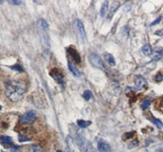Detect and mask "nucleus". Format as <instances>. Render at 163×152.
<instances>
[{"label": "nucleus", "mask_w": 163, "mask_h": 152, "mask_svg": "<svg viewBox=\"0 0 163 152\" xmlns=\"http://www.w3.org/2000/svg\"><path fill=\"white\" fill-rule=\"evenodd\" d=\"M27 86L24 80H11L5 85V94L11 101L18 102L23 98Z\"/></svg>", "instance_id": "obj_1"}, {"label": "nucleus", "mask_w": 163, "mask_h": 152, "mask_svg": "<svg viewBox=\"0 0 163 152\" xmlns=\"http://www.w3.org/2000/svg\"><path fill=\"white\" fill-rule=\"evenodd\" d=\"M29 152H45L43 148L38 144H34L29 147Z\"/></svg>", "instance_id": "obj_11"}, {"label": "nucleus", "mask_w": 163, "mask_h": 152, "mask_svg": "<svg viewBox=\"0 0 163 152\" xmlns=\"http://www.w3.org/2000/svg\"><path fill=\"white\" fill-rule=\"evenodd\" d=\"M67 52L69 56L72 57V59L75 61L76 63L80 64L81 62V58H80L79 53L75 49H73V47H69L67 49Z\"/></svg>", "instance_id": "obj_7"}, {"label": "nucleus", "mask_w": 163, "mask_h": 152, "mask_svg": "<svg viewBox=\"0 0 163 152\" xmlns=\"http://www.w3.org/2000/svg\"><path fill=\"white\" fill-rule=\"evenodd\" d=\"M161 19H162V17H161V16H160V17L158 18V19H156V20H155V22H153L152 23H151V26H153V25H157L158 23H159V22H161Z\"/></svg>", "instance_id": "obj_22"}, {"label": "nucleus", "mask_w": 163, "mask_h": 152, "mask_svg": "<svg viewBox=\"0 0 163 152\" xmlns=\"http://www.w3.org/2000/svg\"><path fill=\"white\" fill-rule=\"evenodd\" d=\"M151 120H152V122L155 123L156 126H157L158 128H162L163 127V123L161 122V121L159 120H158V119H156L155 117H154V116H152L151 117Z\"/></svg>", "instance_id": "obj_16"}, {"label": "nucleus", "mask_w": 163, "mask_h": 152, "mask_svg": "<svg viewBox=\"0 0 163 152\" xmlns=\"http://www.w3.org/2000/svg\"><path fill=\"white\" fill-rule=\"evenodd\" d=\"M155 52H156V53H158V54H161L163 56V48H161V47L155 48Z\"/></svg>", "instance_id": "obj_23"}, {"label": "nucleus", "mask_w": 163, "mask_h": 152, "mask_svg": "<svg viewBox=\"0 0 163 152\" xmlns=\"http://www.w3.org/2000/svg\"><path fill=\"white\" fill-rule=\"evenodd\" d=\"M49 75L56 80V82L60 84V85H63L65 84V77H64V75H63L62 73H61L58 69H56V68L53 69L50 72H49Z\"/></svg>", "instance_id": "obj_5"}, {"label": "nucleus", "mask_w": 163, "mask_h": 152, "mask_svg": "<svg viewBox=\"0 0 163 152\" xmlns=\"http://www.w3.org/2000/svg\"><path fill=\"white\" fill-rule=\"evenodd\" d=\"M134 85L138 90L145 89L147 87V81L142 76H137L134 78Z\"/></svg>", "instance_id": "obj_6"}, {"label": "nucleus", "mask_w": 163, "mask_h": 152, "mask_svg": "<svg viewBox=\"0 0 163 152\" xmlns=\"http://www.w3.org/2000/svg\"><path fill=\"white\" fill-rule=\"evenodd\" d=\"M68 66H69V69L70 70V72H71L74 76H76V77H79V76H80L79 70H78L75 66H73L71 62H69V63H68Z\"/></svg>", "instance_id": "obj_9"}, {"label": "nucleus", "mask_w": 163, "mask_h": 152, "mask_svg": "<svg viewBox=\"0 0 163 152\" xmlns=\"http://www.w3.org/2000/svg\"><path fill=\"white\" fill-rule=\"evenodd\" d=\"M99 152H111V147L107 141L101 139L98 143Z\"/></svg>", "instance_id": "obj_8"}, {"label": "nucleus", "mask_w": 163, "mask_h": 152, "mask_svg": "<svg viewBox=\"0 0 163 152\" xmlns=\"http://www.w3.org/2000/svg\"><path fill=\"white\" fill-rule=\"evenodd\" d=\"M56 152H62V151H61V150H57Z\"/></svg>", "instance_id": "obj_29"}, {"label": "nucleus", "mask_w": 163, "mask_h": 152, "mask_svg": "<svg viewBox=\"0 0 163 152\" xmlns=\"http://www.w3.org/2000/svg\"><path fill=\"white\" fill-rule=\"evenodd\" d=\"M11 69L14 70H16V71H19V72H22L23 69L21 66H19V65H15V66H12Z\"/></svg>", "instance_id": "obj_20"}, {"label": "nucleus", "mask_w": 163, "mask_h": 152, "mask_svg": "<svg viewBox=\"0 0 163 152\" xmlns=\"http://www.w3.org/2000/svg\"><path fill=\"white\" fill-rule=\"evenodd\" d=\"M162 57H163L162 55L158 54V53H156L155 57H154V58H153V61H159V60H161V58H162Z\"/></svg>", "instance_id": "obj_21"}, {"label": "nucleus", "mask_w": 163, "mask_h": 152, "mask_svg": "<svg viewBox=\"0 0 163 152\" xmlns=\"http://www.w3.org/2000/svg\"><path fill=\"white\" fill-rule=\"evenodd\" d=\"M75 27L76 30V34L78 35V38L82 42H84L86 41V32L84 30V26L80 19H76L75 21Z\"/></svg>", "instance_id": "obj_4"}, {"label": "nucleus", "mask_w": 163, "mask_h": 152, "mask_svg": "<svg viewBox=\"0 0 163 152\" xmlns=\"http://www.w3.org/2000/svg\"><path fill=\"white\" fill-rule=\"evenodd\" d=\"M153 100L151 98H146V99L143 100L141 103V107H142V109H146V108H148V107L151 105V102H152Z\"/></svg>", "instance_id": "obj_13"}, {"label": "nucleus", "mask_w": 163, "mask_h": 152, "mask_svg": "<svg viewBox=\"0 0 163 152\" xmlns=\"http://www.w3.org/2000/svg\"><path fill=\"white\" fill-rule=\"evenodd\" d=\"M159 107H160V109L163 112V96L161 98V100H159Z\"/></svg>", "instance_id": "obj_25"}, {"label": "nucleus", "mask_w": 163, "mask_h": 152, "mask_svg": "<svg viewBox=\"0 0 163 152\" xmlns=\"http://www.w3.org/2000/svg\"><path fill=\"white\" fill-rule=\"evenodd\" d=\"M107 60H108L109 64H110V65H111V66H115V59H114V57H113L112 56H111V55H109Z\"/></svg>", "instance_id": "obj_19"}, {"label": "nucleus", "mask_w": 163, "mask_h": 152, "mask_svg": "<svg viewBox=\"0 0 163 152\" xmlns=\"http://www.w3.org/2000/svg\"><path fill=\"white\" fill-rule=\"evenodd\" d=\"M142 53L146 55V56H151L153 52L152 48H151V46L149 44L145 45L142 48Z\"/></svg>", "instance_id": "obj_10"}, {"label": "nucleus", "mask_w": 163, "mask_h": 152, "mask_svg": "<svg viewBox=\"0 0 163 152\" xmlns=\"http://www.w3.org/2000/svg\"><path fill=\"white\" fill-rule=\"evenodd\" d=\"M92 92L89 91V90H86V91L84 93V94H83V97H84L86 100H89L92 98Z\"/></svg>", "instance_id": "obj_18"}, {"label": "nucleus", "mask_w": 163, "mask_h": 152, "mask_svg": "<svg viewBox=\"0 0 163 152\" xmlns=\"http://www.w3.org/2000/svg\"><path fill=\"white\" fill-rule=\"evenodd\" d=\"M10 3H12V4H15V5H19L22 3V1H9Z\"/></svg>", "instance_id": "obj_26"}, {"label": "nucleus", "mask_w": 163, "mask_h": 152, "mask_svg": "<svg viewBox=\"0 0 163 152\" xmlns=\"http://www.w3.org/2000/svg\"><path fill=\"white\" fill-rule=\"evenodd\" d=\"M155 152H163V147L162 148H160V149L157 150Z\"/></svg>", "instance_id": "obj_28"}, {"label": "nucleus", "mask_w": 163, "mask_h": 152, "mask_svg": "<svg viewBox=\"0 0 163 152\" xmlns=\"http://www.w3.org/2000/svg\"><path fill=\"white\" fill-rule=\"evenodd\" d=\"M155 80L157 81H161V80H163V76L161 74H158L156 77H155Z\"/></svg>", "instance_id": "obj_24"}, {"label": "nucleus", "mask_w": 163, "mask_h": 152, "mask_svg": "<svg viewBox=\"0 0 163 152\" xmlns=\"http://www.w3.org/2000/svg\"><path fill=\"white\" fill-rule=\"evenodd\" d=\"M77 124L81 128H86V127H88L91 124V122L90 121H85L83 120H80L77 121Z\"/></svg>", "instance_id": "obj_14"}, {"label": "nucleus", "mask_w": 163, "mask_h": 152, "mask_svg": "<svg viewBox=\"0 0 163 152\" xmlns=\"http://www.w3.org/2000/svg\"><path fill=\"white\" fill-rule=\"evenodd\" d=\"M36 120V112L34 111H29L23 114L20 118V123L22 124H30L35 121Z\"/></svg>", "instance_id": "obj_2"}, {"label": "nucleus", "mask_w": 163, "mask_h": 152, "mask_svg": "<svg viewBox=\"0 0 163 152\" xmlns=\"http://www.w3.org/2000/svg\"><path fill=\"white\" fill-rule=\"evenodd\" d=\"M39 25L41 26V28H42V30H44V31H46V30H48V25H47L46 22L45 21L44 19H40L39 20Z\"/></svg>", "instance_id": "obj_17"}, {"label": "nucleus", "mask_w": 163, "mask_h": 152, "mask_svg": "<svg viewBox=\"0 0 163 152\" xmlns=\"http://www.w3.org/2000/svg\"><path fill=\"white\" fill-rule=\"evenodd\" d=\"M108 4H109V2H107V1L104 2V3L103 4L102 7H101V10H100V15L102 16V17H104L105 15L107 14V11H108Z\"/></svg>", "instance_id": "obj_12"}, {"label": "nucleus", "mask_w": 163, "mask_h": 152, "mask_svg": "<svg viewBox=\"0 0 163 152\" xmlns=\"http://www.w3.org/2000/svg\"><path fill=\"white\" fill-rule=\"evenodd\" d=\"M88 59H89L90 63L94 67L97 68L99 69L104 70V64L103 62L101 57L98 54H96V53H91L89 57H88Z\"/></svg>", "instance_id": "obj_3"}, {"label": "nucleus", "mask_w": 163, "mask_h": 152, "mask_svg": "<svg viewBox=\"0 0 163 152\" xmlns=\"http://www.w3.org/2000/svg\"><path fill=\"white\" fill-rule=\"evenodd\" d=\"M131 145H132L131 147H137V145H138V142L137 141L133 142V143H131Z\"/></svg>", "instance_id": "obj_27"}, {"label": "nucleus", "mask_w": 163, "mask_h": 152, "mask_svg": "<svg viewBox=\"0 0 163 152\" xmlns=\"http://www.w3.org/2000/svg\"><path fill=\"white\" fill-rule=\"evenodd\" d=\"M1 140H2L3 143L6 144H9V145H11L13 144L12 139L9 136H6V135H3V136H1Z\"/></svg>", "instance_id": "obj_15"}]
</instances>
